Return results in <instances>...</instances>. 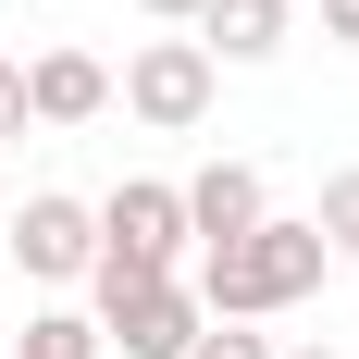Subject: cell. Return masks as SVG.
<instances>
[{"mask_svg": "<svg viewBox=\"0 0 359 359\" xmlns=\"http://www.w3.org/2000/svg\"><path fill=\"white\" fill-rule=\"evenodd\" d=\"M13 223V260H25V285H87L100 273V198H62V186H37Z\"/></svg>", "mask_w": 359, "mask_h": 359, "instance_id": "obj_4", "label": "cell"}, {"mask_svg": "<svg viewBox=\"0 0 359 359\" xmlns=\"http://www.w3.org/2000/svg\"><path fill=\"white\" fill-rule=\"evenodd\" d=\"M186 359H285V347H273L260 323H198V347H186Z\"/></svg>", "mask_w": 359, "mask_h": 359, "instance_id": "obj_10", "label": "cell"}, {"mask_svg": "<svg viewBox=\"0 0 359 359\" xmlns=\"http://www.w3.org/2000/svg\"><path fill=\"white\" fill-rule=\"evenodd\" d=\"M186 186H161V174H124L100 198V260H137V273H186Z\"/></svg>", "mask_w": 359, "mask_h": 359, "instance_id": "obj_3", "label": "cell"}, {"mask_svg": "<svg viewBox=\"0 0 359 359\" xmlns=\"http://www.w3.org/2000/svg\"><path fill=\"white\" fill-rule=\"evenodd\" d=\"M285 359H347V347H323V334H310V347H285Z\"/></svg>", "mask_w": 359, "mask_h": 359, "instance_id": "obj_14", "label": "cell"}, {"mask_svg": "<svg viewBox=\"0 0 359 359\" xmlns=\"http://www.w3.org/2000/svg\"><path fill=\"white\" fill-rule=\"evenodd\" d=\"M323 37H334V50H359V0H323Z\"/></svg>", "mask_w": 359, "mask_h": 359, "instance_id": "obj_12", "label": "cell"}, {"mask_svg": "<svg viewBox=\"0 0 359 359\" xmlns=\"http://www.w3.org/2000/svg\"><path fill=\"white\" fill-rule=\"evenodd\" d=\"M0 137H25V62H0Z\"/></svg>", "mask_w": 359, "mask_h": 359, "instance_id": "obj_11", "label": "cell"}, {"mask_svg": "<svg viewBox=\"0 0 359 359\" xmlns=\"http://www.w3.org/2000/svg\"><path fill=\"white\" fill-rule=\"evenodd\" d=\"M323 273H334V248H323V223L310 211H273V223H248L236 248H198V310L211 323H273V310H297V297H323Z\"/></svg>", "mask_w": 359, "mask_h": 359, "instance_id": "obj_1", "label": "cell"}, {"mask_svg": "<svg viewBox=\"0 0 359 359\" xmlns=\"http://www.w3.org/2000/svg\"><path fill=\"white\" fill-rule=\"evenodd\" d=\"M149 25H198V13H211V0H137Z\"/></svg>", "mask_w": 359, "mask_h": 359, "instance_id": "obj_13", "label": "cell"}, {"mask_svg": "<svg viewBox=\"0 0 359 359\" xmlns=\"http://www.w3.org/2000/svg\"><path fill=\"white\" fill-rule=\"evenodd\" d=\"M111 111V62L100 50H37L25 62V124H100Z\"/></svg>", "mask_w": 359, "mask_h": 359, "instance_id": "obj_6", "label": "cell"}, {"mask_svg": "<svg viewBox=\"0 0 359 359\" xmlns=\"http://www.w3.org/2000/svg\"><path fill=\"white\" fill-rule=\"evenodd\" d=\"M0 211H13V186H0Z\"/></svg>", "mask_w": 359, "mask_h": 359, "instance_id": "obj_15", "label": "cell"}, {"mask_svg": "<svg viewBox=\"0 0 359 359\" xmlns=\"http://www.w3.org/2000/svg\"><path fill=\"white\" fill-rule=\"evenodd\" d=\"M0 359H100V323H87V310H37Z\"/></svg>", "mask_w": 359, "mask_h": 359, "instance_id": "obj_8", "label": "cell"}, {"mask_svg": "<svg viewBox=\"0 0 359 359\" xmlns=\"http://www.w3.org/2000/svg\"><path fill=\"white\" fill-rule=\"evenodd\" d=\"M186 37H198L211 62H273V50L297 37V0H211Z\"/></svg>", "mask_w": 359, "mask_h": 359, "instance_id": "obj_7", "label": "cell"}, {"mask_svg": "<svg viewBox=\"0 0 359 359\" xmlns=\"http://www.w3.org/2000/svg\"><path fill=\"white\" fill-rule=\"evenodd\" d=\"M248 223H273V186H260L248 161H198V174H186V236H198V248H236Z\"/></svg>", "mask_w": 359, "mask_h": 359, "instance_id": "obj_5", "label": "cell"}, {"mask_svg": "<svg viewBox=\"0 0 359 359\" xmlns=\"http://www.w3.org/2000/svg\"><path fill=\"white\" fill-rule=\"evenodd\" d=\"M310 223H323L334 260H359V161H347V174H323V211H310Z\"/></svg>", "mask_w": 359, "mask_h": 359, "instance_id": "obj_9", "label": "cell"}, {"mask_svg": "<svg viewBox=\"0 0 359 359\" xmlns=\"http://www.w3.org/2000/svg\"><path fill=\"white\" fill-rule=\"evenodd\" d=\"M111 100L137 111L149 137H198V124H211V100H223V62H211L186 25H161V37H137V50H124Z\"/></svg>", "mask_w": 359, "mask_h": 359, "instance_id": "obj_2", "label": "cell"}]
</instances>
